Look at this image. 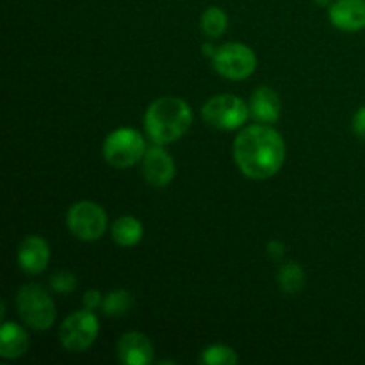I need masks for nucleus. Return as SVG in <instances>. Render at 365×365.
I'll list each match as a JSON object with an SVG mask.
<instances>
[{
	"label": "nucleus",
	"instance_id": "obj_23",
	"mask_svg": "<svg viewBox=\"0 0 365 365\" xmlns=\"http://www.w3.org/2000/svg\"><path fill=\"white\" fill-rule=\"evenodd\" d=\"M284 252H285V248H284V245H282V242L271 241L269 245H267V253H269L271 259L280 260L282 257H284Z\"/></svg>",
	"mask_w": 365,
	"mask_h": 365
},
{
	"label": "nucleus",
	"instance_id": "obj_11",
	"mask_svg": "<svg viewBox=\"0 0 365 365\" xmlns=\"http://www.w3.org/2000/svg\"><path fill=\"white\" fill-rule=\"evenodd\" d=\"M118 356L127 365H148L153 362V346L141 331H128L118 341Z\"/></svg>",
	"mask_w": 365,
	"mask_h": 365
},
{
	"label": "nucleus",
	"instance_id": "obj_2",
	"mask_svg": "<svg viewBox=\"0 0 365 365\" xmlns=\"http://www.w3.org/2000/svg\"><path fill=\"white\" fill-rule=\"evenodd\" d=\"M192 123V109L184 98L160 96L153 100L145 114V128L155 145L178 141Z\"/></svg>",
	"mask_w": 365,
	"mask_h": 365
},
{
	"label": "nucleus",
	"instance_id": "obj_5",
	"mask_svg": "<svg viewBox=\"0 0 365 365\" xmlns=\"http://www.w3.org/2000/svg\"><path fill=\"white\" fill-rule=\"evenodd\" d=\"M202 116L209 127L220 130H234L242 127L250 118V106L235 95H217L205 102Z\"/></svg>",
	"mask_w": 365,
	"mask_h": 365
},
{
	"label": "nucleus",
	"instance_id": "obj_13",
	"mask_svg": "<svg viewBox=\"0 0 365 365\" xmlns=\"http://www.w3.org/2000/svg\"><path fill=\"white\" fill-rule=\"evenodd\" d=\"M282 113L280 96L277 91L267 86L257 88L252 95V102H250V116L259 123H274L278 121Z\"/></svg>",
	"mask_w": 365,
	"mask_h": 365
},
{
	"label": "nucleus",
	"instance_id": "obj_12",
	"mask_svg": "<svg viewBox=\"0 0 365 365\" xmlns=\"http://www.w3.org/2000/svg\"><path fill=\"white\" fill-rule=\"evenodd\" d=\"M330 20L341 31H362L365 29V0H335L330 6Z\"/></svg>",
	"mask_w": 365,
	"mask_h": 365
},
{
	"label": "nucleus",
	"instance_id": "obj_22",
	"mask_svg": "<svg viewBox=\"0 0 365 365\" xmlns=\"http://www.w3.org/2000/svg\"><path fill=\"white\" fill-rule=\"evenodd\" d=\"M102 296H100L98 291H95V289H91V291H88L84 294V298H82V303H84V309L88 310H95L96 307H100V303H102Z\"/></svg>",
	"mask_w": 365,
	"mask_h": 365
},
{
	"label": "nucleus",
	"instance_id": "obj_9",
	"mask_svg": "<svg viewBox=\"0 0 365 365\" xmlns=\"http://www.w3.org/2000/svg\"><path fill=\"white\" fill-rule=\"evenodd\" d=\"M143 175L152 187H166L175 177V160L163 145L146 150L143 157Z\"/></svg>",
	"mask_w": 365,
	"mask_h": 365
},
{
	"label": "nucleus",
	"instance_id": "obj_18",
	"mask_svg": "<svg viewBox=\"0 0 365 365\" xmlns=\"http://www.w3.org/2000/svg\"><path fill=\"white\" fill-rule=\"evenodd\" d=\"M132 305H134L132 294L128 291H123V289H116V291H110L102 302L103 314H106V316H109V317L125 316L127 312H130Z\"/></svg>",
	"mask_w": 365,
	"mask_h": 365
},
{
	"label": "nucleus",
	"instance_id": "obj_4",
	"mask_svg": "<svg viewBox=\"0 0 365 365\" xmlns=\"http://www.w3.org/2000/svg\"><path fill=\"white\" fill-rule=\"evenodd\" d=\"M146 145L143 135L134 128H118L103 141V157L118 170H127L145 157Z\"/></svg>",
	"mask_w": 365,
	"mask_h": 365
},
{
	"label": "nucleus",
	"instance_id": "obj_19",
	"mask_svg": "<svg viewBox=\"0 0 365 365\" xmlns=\"http://www.w3.org/2000/svg\"><path fill=\"white\" fill-rule=\"evenodd\" d=\"M237 353L230 346L214 344L203 349L200 362L207 365H235L237 364Z\"/></svg>",
	"mask_w": 365,
	"mask_h": 365
},
{
	"label": "nucleus",
	"instance_id": "obj_17",
	"mask_svg": "<svg viewBox=\"0 0 365 365\" xmlns=\"http://www.w3.org/2000/svg\"><path fill=\"white\" fill-rule=\"evenodd\" d=\"M200 25H202V31L205 32L209 38H220V36H223L225 31H227L228 16L221 7H207V9L203 11Z\"/></svg>",
	"mask_w": 365,
	"mask_h": 365
},
{
	"label": "nucleus",
	"instance_id": "obj_15",
	"mask_svg": "<svg viewBox=\"0 0 365 365\" xmlns=\"http://www.w3.org/2000/svg\"><path fill=\"white\" fill-rule=\"evenodd\" d=\"M110 235H113L114 242L125 246V248H130V246H135L143 239V225L138 217L121 216L114 221L113 228H110Z\"/></svg>",
	"mask_w": 365,
	"mask_h": 365
},
{
	"label": "nucleus",
	"instance_id": "obj_7",
	"mask_svg": "<svg viewBox=\"0 0 365 365\" xmlns=\"http://www.w3.org/2000/svg\"><path fill=\"white\" fill-rule=\"evenodd\" d=\"M66 225L78 241H98L107 228V214L98 203L77 202L68 209Z\"/></svg>",
	"mask_w": 365,
	"mask_h": 365
},
{
	"label": "nucleus",
	"instance_id": "obj_8",
	"mask_svg": "<svg viewBox=\"0 0 365 365\" xmlns=\"http://www.w3.org/2000/svg\"><path fill=\"white\" fill-rule=\"evenodd\" d=\"M214 70L230 81L248 78L257 68V57L250 46L242 43H228L220 46L212 57Z\"/></svg>",
	"mask_w": 365,
	"mask_h": 365
},
{
	"label": "nucleus",
	"instance_id": "obj_20",
	"mask_svg": "<svg viewBox=\"0 0 365 365\" xmlns=\"http://www.w3.org/2000/svg\"><path fill=\"white\" fill-rule=\"evenodd\" d=\"M50 285L59 294H68V292L75 291V287H77V278H75V274L68 273V271H59V273L52 274Z\"/></svg>",
	"mask_w": 365,
	"mask_h": 365
},
{
	"label": "nucleus",
	"instance_id": "obj_6",
	"mask_svg": "<svg viewBox=\"0 0 365 365\" xmlns=\"http://www.w3.org/2000/svg\"><path fill=\"white\" fill-rule=\"evenodd\" d=\"M100 324L93 310H78L68 316L59 328V341L64 349L71 353H82L95 344Z\"/></svg>",
	"mask_w": 365,
	"mask_h": 365
},
{
	"label": "nucleus",
	"instance_id": "obj_24",
	"mask_svg": "<svg viewBox=\"0 0 365 365\" xmlns=\"http://www.w3.org/2000/svg\"><path fill=\"white\" fill-rule=\"evenodd\" d=\"M203 50H205V53L209 57H214V53H216L217 48H214L212 45H203Z\"/></svg>",
	"mask_w": 365,
	"mask_h": 365
},
{
	"label": "nucleus",
	"instance_id": "obj_21",
	"mask_svg": "<svg viewBox=\"0 0 365 365\" xmlns=\"http://www.w3.org/2000/svg\"><path fill=\"white\" fill-rule=\"evenodd\" d=\"M353 132L365 141V106L360 107L353 116Z\"/></svg>",
	"mask_w": 365,
	"mask_h": 365
},
{
	"label": "nucleus",
	"instance_id": "obj_25",
	"mask_svg": "<svg viewBox=\"0 0 365 365\" xmlns=\"http://www.w3.org/2000/svg\"><path fill=\"white\" fill-rule=\"evenodd\" d=\"M314 2H316L317 6H328V4H330L331 0H314Z\"/></svg>",
	"mask_w": 365,
	"mask_h": 365
},
{
	"label": "nucleus",
	"instance_id": "obj_16",
	"mask_svg": "<svg viewBox=\"0 0 365 365\" xmlns=\"http://www.w3.org/2000/svg\"><path fill=\"white\" fill-rule=\"evenodd\" d=\"M278 285L285 294H298L305 285V271L298 262H285L278 271Z\"/></svg>",
	"mask_w": 365,
	"mask_h": 365
},
{
	"label": "nucleus",
	"instance_id": "obj_1",
	"mask_svg": "<svg viewBox=\"0 0 365 365\" xmlns=\"http://www.w3.org/2000/svg\"><path fill=\"white\" fill-rule=\"evenodd\" d=\"M234 159L242 175L252 180H266L284 166V138L267 125H250L235 138Z\"/></svg>",
	"mask_w": 365,
	"mask_h": 365
},
{
	"label": "nucleus",
	"instance_id": "obj_10",
	"mask_svg": "<svg viewBox=\"0 0 365 365\" xmlns=\"http://www.w3.org/2000/svg\"><path fill=\"white\" fill-rule=\"evenodd\" d=\"M50 260L48 242L39 235H27L18 246V264L27 274H39Z\"/></svg>",
	"mask_w": 365,
	"mask_h": 365
},
{
	"label": "nucleus",
	"instance_id": "obj_3",
	"mask_svg": "<svg viewBox=\"0 0 365 365\" xmlns=\"http://www.w3.org/2000/svg\"><path fill=\"white\" fill-rule=\"evenodd\" d=\"M16 307L24 323L34 330H48L56 321L53 299L41 285H24L16 294Z\"/></svg>",
	"mask_w": 365,
	"mask_h": 365
},
{
	"label": "nucleus",
	"instance_id": "obj_14",
	"mask_svg": "<svg viewBox=\"0 0 365 365\" xmlns=\"http://www.w3.org/2000/svg\"><path fill=\"white\" fill-rule=\"evenodd\" d=\"M29 349V335L18 324L4 321L0 331V356L7 360L20 359Z\"/></svg>",
	"mask_w": 365,
	"mask_h": 365
}]
</instances>
